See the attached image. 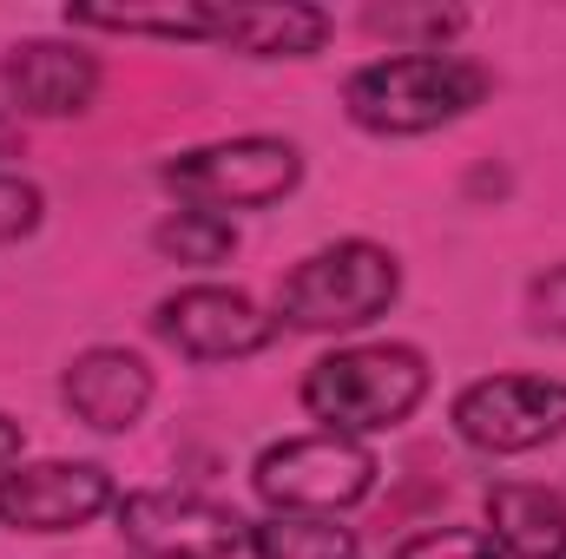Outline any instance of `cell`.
<instances>
[{
	"label": "cell",
	"instance_id": "1",
	"mask_svg": "<svg viewBox=\"0 0 566 559\" xmlns=\"http://www.w3.org/2000/svg\"><path fill=\"white\" fill-rule=\"evenodd\" d=\"M488 66L461 60V53H389L349 73L343 106L363 133L382 139H422L434 126H454L461 113H474L488 99Z\"/></svg>",
	"mask_w": 566,
	"mask_h": 559
},
{
	"label": "cell",
	"instance_id": "2",
	"mask_svg": "<svg viewBox=\"0 0 566 559\" xmlns=\"http://www.w3.org/2000/svg\"><path fill=\"white\" fill-rule=\"evenodd\" d=\"M303 409L323 421V434H376L422 409L428 362L409 342H356L303 369Z\"/></svg>",
	"mask_w": 566,
	"mask_h": 559
},
{
	"label": "cell",
	"instance_id": "3",
	"mask_svg": "<svg viewBox=\"0 0 566 559\" xmlns=\"http://www.w3.org/2000/svg\"><path fill=\"white\" fill-rule=\"evenodd\" d=\"M396 296H402V264L369 238H343V244L303 257L277 283V323L310 329V336H343V329L389 316Z\"/></svg>",
	"mask_w": 566,
	"mask_h": 559
},
{
	"label": "cell",
	"instance_id": "4",
	"mask_svg": "<svg viewBox=\"0 0 566 559\" xmlns=\"http://www.w3.org/2000/svg\"><path fill=\"white\" fill-rule=\"evenodd\" d=\"M165 191H178L191 211H264V204H283L296 184H303V158L290 139H218V145H191L178 158L158 165Z\"/></svg>",
	"mask_w": 566,
	"mask_h": 559
},
{
	"label": "cell",
	"instance_id": "5",
	"mask_svg": "<svg viewBox=\"0 0 566 559\" xmlns=\"http://www.w3.org/2000/svg\"><path fill=\"white\" fill-rule=\"evenodd\" d=\"M251 487L271 514H343L369 500L376 454L356 434H290L258 454Z\"/></svg>",
	"mask_w": 566,
	"mask_h": 559
},
{
	"label": "cell",
	"instance_id": "6",
	"mask_svg": "<svg viewBox=\"0 0 566 559\" xmlns=\"http://www.w3.org/2000/svg\"><path fill=\"white\" fill-rule=\"evenodd\" d=\"M454 434L481 454H527L566 434V382L547 376H481L454 395Z\"/></svg>",
	"mask_w": 566,
	"mask_h": 559
},
{
	"label": "cell",
	"instance_id": "7",
	"mask_svg": "<svg viewBox=\"0 0 566 559\" xmlns=\"http://www.w3.org/2000/svg\"><path fill=\"white\" fill-rule=\"evenodd\" d=\"M119 534L145 559H231L251 547V520H238L224 500L178 494V487H145L119 500Z\"/></svg>",
	"mask_w": 566,
	"mask_h": 559
},
{
	"label": "cell",
	"instance_id": "8",
	"mask_svg": "<svg viewBox=\"0 0 566 559\" xmlns=\"http://www.w3.org/2000/svg\"><path fill=\"white\" fill-rule=\"evenodd\" d=\"M151 329H158L178 356H191V362H244V356H258V349L277 342L283 323L277 316H264L244 289H224V283H185V289H171V296L158 303Z\"/></svg>",
	"mask_w": 566,
	"mask_h": 559
},
{
	"label": "cell",
	"instance_id": "9",
	"mask_svg": "<svg viewBox=\"0 0 566 559\" xmlns=\"http://www.w3.org/2000/svg\"><path fill=\"white\" fill-rule=\"evenodd\" d=\"M119 507V487L99 461H20L0 474V520L13 534H73Z\"/></svg>",
	"mask_w": 566,
	"mask_h": 559
},
{
	"label": "cell",
	"instance_id": "10",
	"mask_svg": "<svg viewBox=\"0 0 566 559\" xmlns=\"http://www.w3.org/2000/svg\"><path fill=\"white\" fill-rule=\"evenodd\" d=\"M0 86L20 113L33 119H66V113H86L93 93H99V60L80 46V40H20L7 60H0Z\"/></svg>",
	"mask_w": 566,
	"mask_h": 559
},
{
	"label": "cell",
	"instance_id": "11",
	"mask_svg": "<svg viewBox=\"0 0 566 559\" xmlns=\"http://www.w3.org/2000/svg\"><path fill=\"white\" fill-rule=\"evenodd\" d=\"M60 395H66L73 421H86L93 434H126L151 402V369L133 349H86L66 362Z\"/></svg>",
	"mask_w": 566,
	"mask_h": 559
},
{
	"label": "cell",
	"instance_id": "12",
	"mask_svg": "<svg viewBox=\"0 0 566 559\" xmlns=\"http://www.w3.org/2000/svg\"><path fill=\"white\" fill-rule=\"evenodd\" d=\"M211 40L244 60H310L329 40V13L303 0H238V7H218Z\"/></svg>",
	"mask_w": 566,
	"mask_h": 559
},
{
	"label": "cell",
	"instance_id": "13",
	"mask_svg": "<svg viewBox=\"0 0 566 559\" xmlns=\"http://www.w3.org/2000/svg\"><path fill=\"white\" fill-rule=\"evenodd\" d=\"M488 534L501 559H566V494L534 481L488 487Z\"/></svg>",
	"mask_w": 566,
	"mask_h": 559
},
{
	"label": "cell",
	"instance_id": "14",
	"mask_svg": "<svg viewBox=\"0 0 566 559\" xmlns=\"http://www.w3.org/2000/svg\"><path fill=\"white\" fill-rule=\"evenodd\" d=\"M258 559H356V527L336 514H271L251 527Z\"/></svg>",
	"mask_w": 566,
	"mask_h": 559
},
{
	"label": "cell",
	"instance_id": "15",
	"mask_svg": "<svg viewBox=\"0 0 566 559\" xmlns=\"http://www.w3.org/2000/svg\"><path fill=\"white\" fill-rule=\"evenodd\" d=\"M66 27H93V33H158V40H211L218 33V7H66Z\"/></svg>",
	"mask_w": 566,
	"mask_h": 559
},
{
	"label": "cell",
	"instance_id": "16",
	"mask_svg": "<svg viewBox=\"0 0 566 559\" xmlns=\"http://www.w3.org/2000/svg\"><path fill=\"white\" fill-rule=\"evenodd\" d=\"M151 244H158V257H171V264L211 271V264H224V257L238 251V224L218 218V211H171V218H158Z\"/></svg>",
	"mask_w": 566,
	"mask_h": 559
},
{
	"label": "cell",
	"instance_id": "17",
	"mask_svg": "<svg viewBox=\"0 0 566 559\" xmlns=\"http://www.w3.org/2000/svg\"><path fill=\"white\" fill-rule=\"evenodd\" d=\"M363 27L382 40H402V53H441V40L461 33L468 13H454V7H369Z\"/></svg>",
	"mask_w": 566,
	"mask_h": 559
},
{
	"label": "cell",
	"instance_id": "18",
	"mask_svg": "<svg viewBox=\"0 0 566 559\" xmlns=\"http://www.w3.org/2000/svg\"><path fill=\"white\" fill-rule=\"evenodd\" d=\"M396 559H501L488 527H428Z\"/></svg>",
	"mask_w": 566,
	"mask_h": 559
},
{
	"label": "cell",
	"instance_id": "19",
	"mask_svg": "<svg viewBox=\"0 0 566 559\" xmlns=\"http://www.w3.org/2000/svg\"><path fill=\"white\" fill-rule=\"evenodd\" d=\"M40 231V184L0 171V244H20Z\"/></svg>",
	"mask_w": 566,
	"mask_h": 559
},
{
	"label": "cell",
	"instance_id": "20",
	"mask_svg": "<svg viewBox=\"0 0 566 559\" xmlns=\"http://www.w3.org/2000/svg\"><path fill=\"white\" fill-rule=\"evenodd\" d=\"M527 323L541 336H566V264H554L547 277L527 283Z\"/></svg>",
	"mask_w": 566,
	"mask_h": 559
},
{
	"label": "cell",
	"instance_id": "21",
	"mask_svg": "<svg viewBox=\"0 0 566 559\" xmlns=\"http://www.w3.org/2000/svg\"><path fill=\"white\" fill-rule=\"evenodd\" d=\"M13 461H20V421H7V415H0V474H7Z\"/></svg>",
	"mask_w": 566,
	"mask_h": 559
},
{
	"label": "cell",
	"instance_id": "22",
	"mask_svg": "<svg viewBox=\"0 0 566 559\" xmlns=\"http://www.w3.org/2000/svg\"><path fill=\"white\" fill-rule=\"evenodd\" d=\"M7 151H13V119L0 113V158H7Z\"/></svg>",
	"mask_w": 566,
	"mask_h": 559
}]
</instances>
